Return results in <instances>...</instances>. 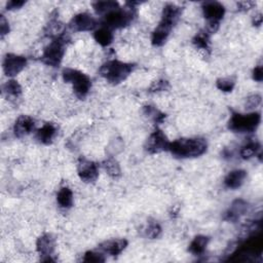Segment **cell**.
I'll use <instances>...</instances> for the list:
<instances>
[{
    "mask_svg": "<svg viewBox=\"0 0 263 263\" xmlns=\"http://www.w3.org/2000/svg\"><path fill=\"white\" fill-rule=\"evenodd\" d=\"M182 10L174 4H168L164 7L162 19L158 27L152 32L151 43L156 47H162L167 42L170 33L181 16Z\"/></svg>",
    "mask_w": 263,
    "mask_h": 263,
    "instance_id": "cell-1",
    "label": "cell"
},
{
    "mask_svg": "<svg viewBox=\"0 0 263 263\" xmlns=\"http://www.w3.org/2000/svg\"><path fill=\"white\" fill-rule=\"evenodd\" d=\"M208 144L202 138H182L170 143L169 151L180 159H192L203 156L207 151Z\"/></svg>",
    "mask_w": 263,
    "mask_h": 263,
    "instance_id": "cell-2",
    "label": "cell"
},
{
    "mask_svg": "<svg viewBox=\"0 0 263 263\" xmlns=\"http://www.w3.org/2000/svg\"><path fill=\"white\" fill-rule=\"evenodd\" d=\"M140 5V3L130 2L126 3L125 9H117L111 13H109L103 16L102 19V27H106L110 30L121 29L129 24L133 23L134 19L137 16L136 6Z\"/></svg>",
    "mask_w": 263,
    "mask_h": 263,
    "instance_id": "cell-3",
    "label": "cell"
},
{
    "mask_svg": "<svg viewBox=\"0 0 263 263\" xmlns=\"http://www.w3.org/2000/svg\"><path fill=\"white\" fill-rule=\"evenodd\" d=\"M135 69V64L111 60L104 63L99 70L100 75L109 83L119 84L125 80Z\"/></svg>",
    "mask_w": 263,
    "mask_h": 263,
    "instance_id": "cell-4",
    "label": "cell"
},
{
    "mask_svg": "<svg viewBox=\"0 0 263 263\" xmlns=\"http://www.w3.org/2000/svg\"><path fill=\"white\" fill-rule=\"evenodd\" d=\"M68 40L69 37L66 33L60 37L52 39L48 47L43 50L40 61L51 67H58L64 58Z\"/></svg>",
    "mask_w": 263,
    "mask_h": 263,
    "instance_id": "cell-5",
    "label": "cell"
},
{
    "mask_svg": "<svg viewBox=\"0 0 263 263\" xmlns=\"http://www.w3.org/2000/svg\"><path fill=\"white\" fill-rule=\"evenodd\" d=\"M62 76L65 82L72 84L73 92L78 99L83 100L89 95L92 87V80L86 74L76 69L65 68L62 71Z\"/></svg>",
    "mask_w": 263,
    "mask_h": 263,
    "instance_id": "cell-6",
    "label": "cell"
},
{
    "mask_svg": "<svg viewBox=\"0 0 263 263\" xmlns=\"http://www.w3.org/2000/svg\"><path fill=\"white\" fill-rule=\"evenodd\" d=\"M261 115L259 112L242 114L233 112L228 120V128L234 133H252L260 124Z\"/></svg>",
    "mask_w": 263,
    "mask_h": 263,
    "instance_id": "cell-7",
    "label": "cell"
},
{
    "mask_svg": "<svg viewBox=\"0 0 263 263\" xmlns=\"http://www.w3.org/2000/svg\"><path fill=\"white\" fill-rule=\"evenodd\" d=\"M205 19L208 21L207 31L210 34L217 32L220 25V21L225 15V8L222 4L217 2H207L202 6Z\"/></svg>",
    "mask_w": 263,
    "mask_h": 263,
    "instance_id": "cell-8",
    "label": "cell"
},
{
    "mask_svg": "<svg viewBox=\"0 0 263 263\" xmlns=\"http://www.w3.org/2000/svg\"><path fill=\"white\" fill-rule=\"evenodd\" d=\"M170 143L171 142L164 132L160 128H157L148 137L145 143V150L150 155H158V153L168 151Z\"/></svg>",
    "mask_w": 263,
    "mask_h": 263,
    "instance_id": "cell-9",
    "label": "cell"
},
{
    "mask_svg": "<svg viewBox=\"0 0 263 263\" xmlns=\"http://www.w3.org/2000/svg\"><path fill=\"white\" fill-rule=\"evenodd\" d=\"M98 26V21L92 15L80 13L75 15L69 22V28L74 32L94 31Z\"/></svg>",
    "mask_w": 263,
    "mask_h": 263,
    "instance_id": "cell-10",
    "label": "cell"
},
{
    "mask_svg": "<svg viewBox=\"0 0 263 263\" xmlns=\"http://www.w3.org/2000/svg\"><path fill=\"white\" fill-rule=\"evenodd\" d=\"M77 174L84 183H94L99 177L98 166L93 161L81 157L77 164Z\"/></svg>",
    "mask_w": 263,
    "mask_h": 263,
    "instance_id": "cell-11",
    "label": "cell"
},
{
    "mask_svg": "<svg viewBox=\"0 0 263 263\" xmlns=\"http://www.w3.org/2000/svg\"><path fill=\"white\" fill-rule=\"evenodd\" d=\"M56 248V239L51 233H43L36 240V250L43 262H53V253Z\"/></svg>",
    "mask_w": 263,
    "mask_h": 263,
    "instance_id": "cell-12",
    "label": "cell"
},
{
    "mask_svg": "<svg viewBox=\"0 0 263 263\" xmlns=\"http://www.w3.org/2000/svg\"><path fill=\"white\" fill-rule=\"evenodd\" d=\"M27 65V59L16 54H8L5 57L3 67L7 76L14 77L23 70Z\"/></svg>",
    "mask_w": 263,
    "mask_h": 263,
    "instance_id": "cell-13",
    "label": "cell"
},
{
    "mask_svg": "<svg viewBox=\"0 0 263 263\" xmlns=\"http://www.w3.org/2000/svg\"><path fill=\"white\" fill-rule=\"evenodd\" d=\"M35 127V120L29 115H21L14 125V134L17 138H23L31 134Z\"/></svg>",
    "mask_w": 263,
    "mask_h": 263,
    "instance_id": "cell-14",
    "label": "cell"
},
{
    "mask_svg": "<svg viewBox=\"0 0 263 263\" xmlns=\"http://www.w3.org/2000/svg\"><path fill=\"white\" fill-rule=\"evenodd\" d=\"M127 246V240L124 238H113L108 239L101 243L99 246V250L102 253L108 254L110 256L119 255Z\"/></svg>",
    "mask_w": 263,
    "mask_h": 263,
    "instance_id": "cell-15",
    "label": "cell"
},
{
    "mask_svg": "<svg viewBox=\"0 0 263 263\" xmlns=\"http://www.w3.org/2000/svg\"><path fill=\"white\" fill-rule=\"evenodd\" d=\"M249 209V204L244 200H235L230 208L224 213L223 219L228 222H236L238 219L245 215Z\"/></svg>",
    "mask_w": 263,
    "mask_h": 263,
    "instance_id": "cell-16",
    "label": "cell"
},
{
    "mask_svg": "<svg viewBox=\"0 0 263 263\" xmlns=\"http://www.w3.org/2000/svg\"><path fill=\"white\" fill-rule=\"evenodd\" d=\"M57 133H58L57 125L52 122H47L40 128L37 129L35 138L39 143L43 145H50L53 143Z\"/></svg>",
    "mask_w": 263,
    "mask_h": 263,
    "instance_id": "cell-17",
    "label": "cell"
},
{
    "mask_svg": "<svg viewBox=\"0 0 263 263\" xmlns=\"http://www.w3.org/2000/svg\"><path fill=\"white\" fill-rule=\"evenodd\" d=\"M247 177V172L244 170H234L227 174L224 179V185L230 189H236L243 185Z\"/></svg>",
    "mask_w": 263,
    "mask_h": 263,
    "instance_id": "cell-18",
    "label": "cell"
},
{
    "mask_svg": "<svg viewBox=\"0 0 263 263\" xmlns=\"http://www.w3.org/2000/svg\"><path fill=\"white\" fill-rule=\"evenodd\" d=\"M210 242V237L206 235H196L188 247V251L195 256L203 255L206 252L207 246Z\"/></svg>",
    "mask_w": 263,
    "mask_h": 263,
    "instance_id": "cell-19",
    "label": "cell"
},
{
    "mask_svg": "<svg viewBox=\"0 0 263 263\" xmlns=\"http://www.w3.org/2000/svg\"><path fill=\"white\" fill-rule=\"evenodd\" d=\"M210 36L211 34L207 30H203L201 32L197 33L193 38H192V43L193 46L204 52H210V46H211V41H210Z\"/></svg>",
    "mask_w": 263,
    "mask_h": 263,
    "instance_id": "cell-20",
    "label": "cell"
},
{
    "mask_svg": "<svg viewBox=\"0 0 263 263\" xmlns=\"http://www.w3.org/2000/svg\"><path fill=\"white\" fill-rule=\"evenodd\" d=\"M94 38L102 47L110 46L113 41V33L112 30L106 27H101L94 32Z\"/></svg>",
    "mask_w": 263,
    "mask_h": 263,
    "instance_id": "cell-21",
    "label": "cell"
},
{
    "mask_svg": "<svg viewBox=\"0 0 263 263\" xmlns=\"http://www.w3.org/2000/svg\"><path fill=\"white\" fill-rule=\"evenodd\" d=\"M57 202L60 207L69 209L73 205V192L69 187H62L57 194Z\"/></svg>",
    "mask_w": 263,
    "mask_h": 263,
    "instance_id": "cell-22",
    "label": "cell"
},
{
    "mask_svg": "<svg viewBox=\"0 0 263 263\" xmlns=\"http://www.w3.org/2000/svg\"><path fill=\"white\" fill-rule=\"evenodd\" d=\"M142 111H143V114L147 118L152 120L156 124H160L166 119V114L164 112H162L161 110H159L157 107L152 106V105L143 106Z\"/></svg>",
    "mask_w": 263,
    "mask_h": 263,
    "instance_id": "cell-23",
    "label": "cell"
},
{
    "mask_svg": "<svg viewBox=\"0 0 263 263\" xmlns=\"http://www.w3.org/2000/svg\"><path fill=\"white\" fill-rule=\"evenodd\" d=\"M104 170L106 171V173L113 179L119 178L121 176V169L120 166L118 164V162L113 159V158H109L107 160H105L102 164Z\"/></svg>",
    "mask_w": 263,
    "mask_h": 263,
    "instance_id": "cell-24",
    "label": "cell"
},
{
    "mask_svg": "<svg viewBox=\"0 0 263 263\" xmlns=\"http://www.w3.org/2000/svg\"><path fill=\"white\" fill-rule=\"evenodd\" d=\"M4 94L11 99H18L22 95V86L17 80L11 79L3 86Z\"/></svg>",
    "mask_w": 263,
    "mask_h": 263,
    "instance_id": "cell-25",
    "label": "cell"
},
{
    "mask_svg": "<svg viewBox=\"0 0 263 263\" xmlns=\"http://www.w3.org/2000/svg\"><path fill=\"white\" fill-rule=\"evenodd\" d=\"M260 149L261 145L258 141H251L242 147V149L239 151V155L244 160H250L258 155L260 152Z\"/></svg>",
    "mask_w": 263,
    "mask_h": 263,
    "instance_id": "cell-26",
    "label": "cell"
},
{
    "mask_svg": "<svg viewBox=\"0 0 263 263\" xmlns=\"http://www.w3.org/2000/svg\"><path fill=\"white\" fill-rule=\"evenodd\" d=\"M119 8L120 7L118 3L110 2V0H108V2H97L93 4V9L95 10V12L98 15H101V16H105Z\"/></svg>",
    "mask_w": 263,
    "mask_h": 263,
    "instance_id": "cell-27",
    "label": "cell"
},
{
    "mask_svg": "<svg viewBox=\"0 0 263 263\" xmlns=\"http://www.w3.org/2000/svg\"><path fill=\"white\" fill-rule=\"evenodd\" d=\"M162 233V227L157 221H151L148 223L145 229V235L151 239L158 238Z\"/></svg>",
    "mask_w": 263,
    "mask_h": 263,
    "instance_id": "cell-28",
    "label": "cell"
},
{
    "mask_svg": "<svg viewBox=\"0 0 263 263\" xmlns=\"http://www.w3.org/2000/svg\"><path fill=\"white\" fill-rule=\"evenodd\" d=\"M216 85L220 91L224 93H229L232 92L235 85V81L232 78H219L216 81Z\"/></svg>",
    "mask_w": 263,
    "mask_h": 263,
    "instance_id": "cell-29",
    "label": "cell"
},
{
    "mask_svg": "<svg viewBox=\"0 0 263 263\" xmlns=\"http://www.w3.org/2000/svg\"><path fill=\"white\" fill-rule=\"evenodd\" d=\"M170 89V83L166 79H160L158 81L152 82V84L149 86L148 91L150 93H160V92H166Z\"/></svg>",
    "mask_w": 263,
    "mask_h": 263,
    "instance_id": "cell-30",
    "label": "cell"
},
{
    "mask_svg": "<svg viewBox=\"0 0 263 263\" xmlns=\"http://www.w3.org/2000/svg\"><path fill=\"white\" fill-rule=\"evenodd\" d=\"M83 262H87V263H100V262H104L105 258L102 252H96V251H87L84 256H83Z\"/></svg>",
    "mask_w": 263,
    "mask_h": 263,
    "instance_id": "cell-31",
    "label": "cell"
},
{
    "mask_svg": "<svg viewBox=\"0 0 263 263\" xmlns=\"http://www.w3.org/2000/svg\"><path fill=\"white\" fill-rule=\"evenodd\" d=\"M260 104H261V96L255 94V95L249 96V97L246 99L245 106H246V109H248V110H251V109L256 108V107L259 106Z\"/></svg>",
    "mask_w": 263,
    "mask_h": 263,
    "instance_id": "cell-32",
    "label": "cell"
},
{
    "mask_svg": "<svg viewBox=\"0 0 263 263\" xmlns=\"http://www.w3.org/2000/svg\"><path fill=\"white\" fill-rule=\"evenodd\" d=\"M10 23L4 15L0 16V32H2V38L10 33Z\"/></svg>",
    "mask_w": 263,
    "mask_h": 263,
    "instance_id": "cell-33",
    "label": "cell"
},
{
    "mask_svg": "<svg viewBox=\"0 0 263 263\" xmlns=\"http://www.w3.org/2000/svg\"><path fill=\"white\" fill-rule=\"evenodd\" d=\"M26 4V2L24 0H12V2H9L7 4V9L9 11H14V10H19L24 5Z\"/></svg>",
    "mask_w": 263,
    "mask_h": 263,
    "instance_id": "cell-34",
    "label": "cell"
},
{
    "mask_svg": "<svg viewBox=\"0 0 263 263\" xmlns=\"http://www.w3.org/2000/svg\"><path fill=\"white\" fill-rule=\"evenodd\" d=\"M255 3L254 2H239L236 4L237 6V10L239 12H247L251 9H253L255 7Z\"/></svg>",
    "mask_w": 263,
    "mask_h": 263,
    "instance_id": "cell-35",
    "label": "cell"
},
{
    "mask_svg": "<svg viewBox=\"0 0 263 263\" xmlns=\"http://www.w3.org/2000/svg\"><path fill=\"white\" fill-rule=\"evenodd\" d=\"M252 76H253V79H254L255 81L261 82V81L263 80V68H262L261 65L256 66V67L253 69Z\"/></svg>",
    "mask_w": 263,
    "mask_h": 263,
    "instance_id": "cell-36",
    "label": "cell"
},
{
    "mask_svg": "<svg viewBox=\"0 0 263 263\" xmlns=\"http://www.w3.org/2000/svg\"><path fill=\"white\" fill-rule=\"evenodd\" d=\"M262 24V15L258 14L253 18V25L256 27H260Z\"/></svg>",
    "mask_w": 263,
    "mask_h": 263,
    "instance_id": "cell-37",
    "label": "cell"
}]
</instances>
